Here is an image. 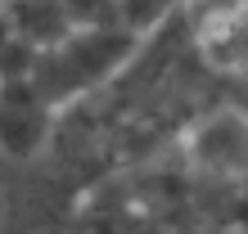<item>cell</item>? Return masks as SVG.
<instances>
[{
	"label": "cell",
	"mask_w": 248,
	"mask_h": 234,
	"mask_svg": "<svg viewBox=\"0 0 248 234\" xmlns=\"http://www.w3.org/2000/svg\"><path fill=\"white\" fill-rule=\"evenodd\" d=\"M136 41H140V32H131V27H86V32H72L63 45L41 50L32 81L50 104H68V99L95 90L99 81H108L136 54Z\"/></svg>",
	"instance_id": "cell-1"
},
{
	"label": "cell",
	"mask_w": 248,
	"mask_h": 234,
	"mask_svg": "<svg viewBox=\"0 0 248 234\" xmlns=\"http://www.w3.org/2000/svg\"><path fill=\"white\" fill-rule=\"evenodd\" d=\"M50 113H54V104L36 90L32 77L5 81V153L9 158L41 153V144H46L50 131H54Z\"/></svg>",
	"instance_id": "cell-2"
},
{
	"label": "cell",
	"mask_w": 248,
	"mask_h": 234,
	"mask_svg": "<svg viewBox=\"0 0 248 234\" xmlns=\"http://www.w3.org/2000/svg\"><path fill=\"white\" fill-rule=\"evenodd\" d=\"M199 153H203V162L226 167V171L248 167V126L235 113H221L217 122H208L199 131Z\"/></svg>",
	"instance_id": "cell-4"
},
{
	"label": "cell",
	"mask_w": 248,
	"mask_h": 234,
	"mask_svg": "<svg viewBox=\"0 0 248 234\" xmlns=\"http://www.w3.org/2000/svg\"><path fill=\"white\" fill-rule=\"evenodd\" d=\"M77 32L59 0H9L5 9V36H23L36 50H54Z\"/></svg>",
	"instance_id": "cell-3"
},
{
	"label": "cell",
	"mask_w": 248,
	"mask_h": 234,
	"mask_svg": "<svg viewBox=\"0 0 248 234\" xmlns=\"http://www.w3.org/2000/svg\"><path fill=\"white\" fill-rule=\"evenodd\" d=\"M59 5L68 9L77 32H86V27H126L122 0H59Z\"/></svg>",
	"instance_id": "cell-5"
}]
</instances>
